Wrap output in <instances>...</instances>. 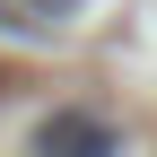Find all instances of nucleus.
Here are the masks:
<instances>
[{"mask_svg":"<svg viewBox=\"0 0 157 157\" xmlns=\"http://www.w3.org/2000/svg\"><path fill=\"white\" fill-rule=\"evenodd\" d=\"M78 0H26V17H70Z\"/></svg>","mask_w":157,"mask_h":157,"instance_id":"nucleus-2","label":"nucleus"},{"mask_svg":"<svg viewBox=\"0 0 157 157\" xmlns=\"http://www.w3.org/2000/svg\"><path fill=\"white\" fill-rule=\"evenodd\" d=\"M35 157H122V131L87 105H52L35 122Z\"/></svg>","mask_w":157,"mask_h":157,"instance_id":"nucleus-1","label":"nucleus"}]
</instances>
